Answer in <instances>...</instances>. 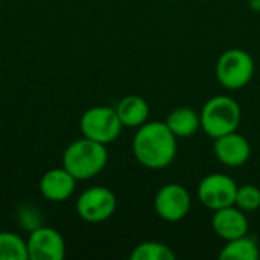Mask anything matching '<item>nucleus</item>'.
<instances>
[{"label": "nucleus", "mask_w": 260, "mask_h": 260, "mask_svg": "<svg viewBox=\"0 0 260 260\" xmlns=\"http://www.w3.org/2000/svg\"><path fill=\"white\" fill-rule=\"evenodd\" d=\"M79 128L84 137L107 146L119 139L123 125L117 116L116 108L99 105L88 108L82 114Z\"/></svg>", "instance_id": "obj_5"}, {"label": "nucleus", "mask_w": 260, "mask_h": 260, "mask_svg": "<svg viewBox=\"0 0 260 260\" xmlns=\"http://www.w3.org/2000/svg\"><path fill=\"white\" fill-rule=\"evenodd\" d=\"M235 206L239 207L241 210L247 212H254L260 207V189L254 184H244L238 186L236 192V200Z\"/></svg>", "instance_id": "obj_18"}, {"label": "nucleus", "mask_w": 260, "mask_h": 260, "mask_svg": "<svg viewBox=\"0 0 260 260\" xmlns=\"http://www.w3.org/2000/svg\"><path fill=\"white\" fill-rule=\"evenodd\" d=\"M192 207V198L187 189L177 183L165 184L158 189L154 198L155 213L168 222H178L184 219Z\"/></svg>", "instance_id": "obj_8"}, {"label": "nucleus", "mask_w": 260, "mask_h": 260, "mask_svg": "<svg viewBox=\"0 0 260 260\" xmlns=\"http://www.w3.org/2000/svg\"><path fill=\"white\" fill-rule=\"evenodd\" d=\"M259 14H260V11H259Z\"/></svg>", "instance_id": "obj_22"}, {"label": "nucleus", "mask_w": 260, "mask_h": 260, "mask_svg": "<svg viewBox=\"0 0 260 260\" xmlns=\"http://www.w3.org/2000/svg\"><path fill=\"white\" fill-rule=\"evenodd\" d=\"M18 222L21 224V227L32 232V230H35L37 227L41 225V216L35 209L24 206L21 209V212H18Z\"/></svg>", "instance_id": "obj_19"}, {"label": "nucleus", "mask_w": 260, "mask_h": 260, "mask_svg": "<svg viewBox=\"0 0 260 260\" xmlns=\"http://www.w3.org/2000/svg\"><path fill=\"white\" fill-rule=\"evenodd\" d=\"M216 79L227 90H241L254 76V59L244 49H229L216 61Z\"/></svg>", "instance_id": "obj_4"}, {"label": "nucleus", "mask_w": 260, "mask_h": 260, "mask_svg": "<svg viewBox=\"0 0 260 260\" xmlns=\"http://www.w3.org/2000/svg\"><path fill=\"white\" fill-rule=\"evenodd\" d=\"M166 2H174V0H166Z\"/></svg>", "instance_id": "obj_21"}, {"label": "nucleus", "mask_w": 260, "mask_h": 260, "mask_svg": "<svg viewBox=\"0 0 260 260\" xmlns=\"http://www.w3.org/2000/svg\"><path fill=\"white\" fill-rule=\"evenodd\" d=\"M215 157L227 168L244 166L251 155V145L248 139L238 131L215 139L213 143Z\"/></svg>", "instance_id": "obj_10"}, {"label": "nucleus", "mask_w": 260, "mask_h": 260, "mask_svg": "<svg viewBox=\"0 0 260 260\" xmlns=\"http://www.w3.org/2000/svg\"><path fill=\"white\" fill-rule=\"evenodd\" d=\"M131 260H175L177 254L165 244L148 241L139 244L129 254Z\"/></svg>", "instance_id": "obj_17"}, {"label": "nucleus", "mask_w": 260, "mask_h": 260, "mask_svg": "<svg viewBox=\"0 0 260 260\" xmlns=\"http://www.w3.org/2000/svg\"><path fill=\"white\" fill-rule=\"evenodd\" d=\"M238 192L236 181L224 174H209L198 184V198L210 210H219L235 204Z\"/></svg>", "instance_id": "obj_7"}, {"label": "nucleus", "mask_w": 260, "mask_h": 260, "mask_svg": "<svg viewBox=\"0 0 260 260\" xmlns=\"http://www.w3.org/2000/svg\"><path fill=\"white\" fill-rule=\"evenodd\" d=\"M250 8L256 12L260 11V0H250Z\"/></svg>", "instance_id": "obj_20"}, {"label": "nucleus", "mask_w": 260, "mask_h": 260, "mask_svg": "<svg viewBox=\"0 0 260 260\" xmlns=\"http://www.w3.org/2000/svg\"><path fill=\"white\" fill-rule=\"evenodd\" d=\"M133 154L148 169H165L177 157V137L166 122H146L134 134Z\"/></svg>", "instance_id": "obj_1"}, {"label": "nucleus", "mask_w": 260, "mask_h": 260, "mask_svg": "<svg viewBox=\"0 0 260 260\" xmlns=\"http://www.w3.org/2000/svg\"><path fill=\"white\" fill-rule=\"evenodd\" d=\"M200 119L201 129L210 139H218L238 131L242 119V110L233 98L227 94H218L204 104Z\"/></svg>", "instance_id": "obj_3"}, {"label": "nucleus", "mask_w": 260, "mask_h": 260, "mask_svg": "<svg viewBox=\"0 0 260 260\" xmlns=\"http://www.w3.org/2000/svg\"><path fill=\"white\" fill-rule=\"evenodd\" d=\"M117 116L123 126L126 128H139L148 122L149 117V104L142 96H126L116 107Z\"/></svg>", "instance_id": "obj_13"}, {"label": "nucleus", "mask_w": 260, "mask_h": 260, "mask_svg": "<svg viewBox=\"0 0 260 260\" xmlns=\"http://www.w3.org/2000/svg\"><path fill=\"white\" fill-rule=\"evenodd\" d=\"M221 260H257L260 259V248L257 241L248 235L238 239L227 241L219 253Z\"/></svg>", "instance_id": "obj_15"}, {"label": "nucleus", "mask_w": 260, "mask_h": 260, "mask_svg": "<svg viewBox=\"0 0 260 260\" xmlns=\"http://www.w3.org/2000/svg\"><path fill=\"white\" fill-rule=\"evenodd\" d=\"M212 227L213 232L225 242L245 236L248 235L250 230V224L245 212L236 207L235 204L215 210L212 216Z\"/></svg>", "instance_id": "obj_11"}, {"label": "nucleus", "mask_w": 260, "mask_h": 260, "mask_svg": "<svg viewBox=\"0 0 260 260\" xmlns=\"http://www.w3.org/2000/svg\"><path fill=\"white\" fill-rule=\"evenodd\" d=\"M0 260H29L26 241L12 232H0Z\"/></svg>", "instance_id": "obj_16"}, {"label": "nucleus", "mask_w": 260, "mask_h": 260, "mask_svg": "<svg viewBox=\"0 0 260 260\" xmlns=\"http://www.w3.org/2000/svg\"><path fill=\"white\" fill-rule=\"evenodd\" d=\"M116 195L104 186H93L84 190L76 200V213L90 224H99L111 218L116 212Z\"/></svg>", "instance_id": "obj_6"}, {"label": "nucleus", "mask_w": 260, "mask_h": 260, "mask_svg": "<svg viewBox=\"0 0 260 260\" xmlns=\"http://www.w3.org/2000/svg\"><path fill=\"white\" fill-rule=\"evenodd\" d=\"M26 244L29 260H62L66 257L64 238L52 227L40 225L29 232Z\"/></svg>", "instance_id": "obj_9"}, {"label": "nucleus", "mask_w": 260, "mask_h": 260, "mask_svg": "<svg viewBox=\"0 0 260 260\" xmlns=\"http://www.w3.org/2000/svg\"><path fill=\"white\" fill-rule=\"evenodd\" d=\"M165 122L177 139H187L201 128L200 113L190 107H178L172 110Z\"/></svg>", "instance_id": "obj_14"}, {"label": "nucleus", "mask_w": 260, "mask_h": 260, "mask_svg": "<svg viewBox=\"0 0 260 260\" xmlns=\"http://www.w3.org/2000/svg\"><path fill=\"white\" fill-rule=\"evenodd\" d=\"M108 163L105 145L87 137L70 143L62 154V166L78 180H90L104 171Z\"/></svg>", "instance_id": "obj_2"}, {"label": "nucleus", "mask_w": 260, "mask_h": 260, "mask_svg": "<svg viewBox=\"0 0 260 260\" xmlns=\"http://www.w3.org/2000/svg\"><path fill=\"white\" fill-rule=\"evenodd\" d=\"M76 181L78 180L64 166L50 169L44 172L40 180V193L50 203H64L73 195Z\"/></svg>", "instance_id": "obj_12"}, {"label": "nucleus", "mask_w": 260, "mask_h": 260, "mask_svg": "<svg viewBox=\"0 0 260 260\" xmlns=\"http://www.w3.org/2000/svg\"><path fill=\"white\" fill-rule=\"evenodd\" d=\"M0 2H2V0H0Z\"/></svg>", "instance_id": "obj_23"}]
</instances>
